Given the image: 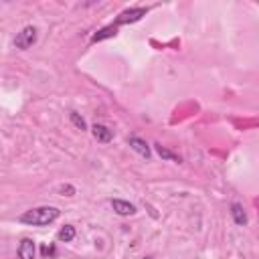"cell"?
Returning a JSON list of instances; mask_svg holds the SVG:
<instances>
[{
	"mask_svg": "<svg viewBox=\"0 0 259 259\" xmlns=\"http://www.w3.org/2000/svg\"><path fill=\"white\" fill-rule=\"evenodd\" d=\"M69 117H71V121H73V125H75L77 130H81V132H85V130H87L85 119H83V117H81L77 111H71V113H69Z\"/></svg>",
	"mask_w": 259,
	"mask_h": 259,
	"instance_id": "12",
	"label": "cell"
},
{
	"mask_svg": "<svg viewBox=\"0 0 259 259\" xmlns=\"http://www.w3.org/2000/svg\"><path fill=\"white\" fill-rule=\"evenodd\" d=\"M111 208L119 214V217H132L136 214V206L127 200H121V198H111Z\"/></svg>",
	"mask_w": 259,
	"mask_h": 259,
	"instance_id": "5",
	"label": "cell"
},
{
	"mask_svg": "<svg viewBox=\"0 0 259 259\" xmlns=\"http://www.w3.org/2000/svg\"><path fill=\"white\" fill-rule=\"evenodd\" d=\"M144 259H152V257H150V255H148V257H144Z\"/></svg>",
	"mask_w": 259,
	"mask_h": 259,
	"instance_id": "15",
	"label": "cell"
},
{
	"mask_svg": "<svg viewBox=\"0 0 259 259\" xmlns=\"http://www.w3.org/2000/svg\"><path fill=\"white\" fill-rule=\"evenodd\" d=\"M91 134H93V138H95L97 142H101V144H107V142L113 140V132H111L107 125H103V123H95V125L91 127Z\"/></svg>",
	"mask_w": 259,
	"mask_h": 259,
	"instance_id": "6",
	"label": "cell"
},
{
	"mask_svg": "<svg viewBox=\"0 0 259 259\" xmlns=\"http://www.w3.org/2000/svg\"><path fill=\"white\" fill-rule=\"evenodd\" d=\"M53 253H55V247H53V245H51V247H49V245L42 247V255H45V257H47V255H53Z\"/></svg>",
	"mask_w": 259,
	"mask_h": 259,
	"instance_id": "14",
	"label": "cell"
},
{
	"mask_svg": "<svg viewBox=\"0 0 259 259\" xmlns=\"http://www.w3.org/2000/svg\"><path fill=\"white\" fill-rule=\"evenodd\" d=\"M154 148H156V152H158V156H160V158L170 160V162H182V158H180L178 154L170 152V150H168V148H164L162 144H154Z\"/></svg>",
	"mask_w": 259,
	"mask_h": 259,
	"instance_id": "10",
	"label": "cell"
},
{
	"mask_svg": "<svg viewBox=\"0 0 259 259\" xmlns=\"http://www.w3.org/2000/svg\"><path fill=\"white\" fill-rule=\"evenodd\" d=\"M61 217V210L57 206H34V208H28L24 210L18 221L22 225H30V227H47L51 223H55L57 219Z\"/></svg>",
	"mask_w": 259,
	"mask_h": 259,
	"instance_id": "1",
	"label": "cell"
},
{
	"mask_svg": "<svg viewBox=\"0 0 259 259\" xmlns=\"http://www.w3.org/2000/svg\"><path fill=\"white\" fill-rule=\"evenodd\" d=\"M59 192L65 194V196H73V194H75V188H73L71 184H61V186H59Z\"/></svg>",
	"mask_w": 259,
	"mask_h": 259,
	"instance_id": "13",
	"label": "cell"
},
{
	"mask_svg": "<svg viewBox=\"0 0 259 259\" xmlns=\"http://www.w3.org/2000/svg\"><path fill=\"white\" fill-rule=\"evenodd\" d=\"M127 142H130L132 150H134V152H138L140 156H144V158H150V156H152V152H150V146H148V144H146L142 138H138V136H132Z\"/></svg>",
	"mask_w": 259,
	"mask_h": 259,
	"instance_id": "7",
	"label": "cell"
},
{
	"mask_svg": "<svg viewBox=\"0 0 259 259\" xmlns=\"http://www.w3.org/2000/svg\"><path fill=\"white\" fill-rule=\"evenodd\" d=\"M16 253H18V259H34V255H36V245H34V241H32L30 237H24V239L18 243Z\"/></svg>",
	"mask_w": 259,
	"mask_h": 259,
	"instance_id": "4",
	"label": "cell"
},
{
	"mask_svg": "<svg viewBox=\"0 0 259 259\" xmlns=\"http://www.w3.org/2000/svg\"><path fill=\"white\" fill-rule=\"evenodd\" d=\"M36 38H38V30H36V26H24V28L16 34V38H14V47H16L18 51H28V49L36 42Z\"/></svg>",
	"mask_w": 259,
	"mask_h": 259,
	"instance_id": "2",
	"label": "cell"
},
{
	"mask_svg": "<svg viewBox=\"0 0 259 259\" xmlns=\"http://www.w3.org/2000/svg\"><path fill=\"white\" fill-rule=\"evenodd\" d=\"M146 12H148V8H127V10H123L117 18H115V26H119V24H132V22H138V20H142V16H146Z\"/></svg>",
	"mask_w": 259,
	"mask_h": 259,
	"instance_id": "3",
	"label": "cell"
},
{
	"mask_svg": "<svg viewBox=\"0 0 259 259\" xmlns=\"http://www.w3.org/2000/svg\"><path fill=\"white\" fill-rule=\"evenodd\" d=\"M57 239H59L61 243H71V241L75 239V227H73V225H65V227L57 233Z\"/></svg>",
	"mask_w": 259,
	"mask_h": 259,
	"instance_id": "11",
	"label": "cell"
},
{
	"mask_svg": "<svg viewBox=\"0 0 259 259\" xmlns=\"http://www.w3.org/2000/svg\"><path fill=\"white\" fill-rule=\"evenodd\" d=\"M117 34V26L115 24H107V26H103V28H99L93 36H91V40L93 42H99V40H105V38H111V36H115Z\"/></svg>",
	"mask_w": 259,
	"mask_h": 259,
	"instance_id": "9",
	"label": "cell"
},
{
	"mask_svg": "<svg viewBox=\"0 0 259 259\" xmlns=\"http://www.w3.org/2000/svg\"><path fill=\"white\" fill-rule=\"evenodd\" d=\"M231 217H233L235 225H239V227H245V225H247V212H245L243 204L233 202V204H231Z\"/></svg>",
	"mask_w": 259,
	"mask_h": 259,
	"instance_id": "8",
	"label": "cell"
}]
</instances>
